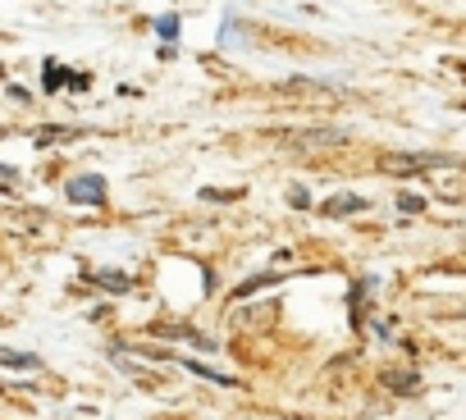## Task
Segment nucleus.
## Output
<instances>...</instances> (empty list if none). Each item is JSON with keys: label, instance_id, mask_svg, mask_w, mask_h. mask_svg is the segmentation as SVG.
<instances>
[{"label": "nucleus", "instance_id": "nucleus-1", "mask_svg": "<svg viewBox=\"0 0 466 420\" xmlns=\"http://www.w3.org/2000/svg\"><path fill=\"white\" fill-rule=\"evenodd\" d=\"M439 165H452V155L425 151V155H384V160H380L384 174H420V169H439Z\"/></svg>", "mask_w": 466, "mask_h": 420}, {"label": "nucleus", "instance_id": "nucleus-2", "mask_svg": "<svg viewBox=\"0 0 466 420\" xmlns=\"http://www.w3.org/2000/svg\"><path fill=\"white\" fill-rule=\"evenodd\" d=\"M69 201H74V205H106V178H101V174H78V178H69Z\"/></svg>", "mask_w": 466, "mask_h": 420}, {"label": "nucleus", "instance_id": "nucleus-3", "mask_svg": "<svg viewBox=\"0 0 466 420\" xmlns=\"http://www.w3.org/2000/svg\"><path fill=\"white\" fill-rule=\"evenodd\" d=\"M289 142L293 146H334V142H343V133L339 128H316V133H293Z\"/></svg>", "mask_w": 466, "mask_h": 420}, {"label": "nucleus", "instance_id": "nucleus-4", "mask_svg": "<svg viewBox=\"0 0 466 420\" xmlns=\"http://www.w3.org/2000/svg\"><path fill=\"white\" fill-rule=\"evenodd\" d=\"M320 210H325V215H357V210H366V201H361V196H334V201H325Z\"/></svg>", "mask_w": 466, "mask_h": 420}, {"label": "nucleus", "instance_id": "nucleus-5", "mask_svg": "<svg viewBox=\"0 0 466 420\" xmlns=\"http://www.w3.org/2000/svg\"><path fill=\"white\" fill-rule=\"evenodd\" d=\"M384 384H389V388H398V393H411L420 379H416V375H384Z\"/></svg>", "mask_w": 466, "mask_h": 420}, {"label": "nucleus", "instance_id": "nucleus-6", "mask_svg": "<svg viewBox=\"0 0 466 420\" xmlns=\"http://www.w3.org/2000/svg\"><path fill=\"white\" fill-rule=\"evenodd\" d=\"M0 365H37V356H28V352H0Z\"/></svg>", "mask_w": 466, "mask_h": 420}, {"label": "nucleus", "instance_id": "nucleus-7", "mask_svg": "<svg viewBox=\"0 0 466 420\" xmlns=\"http://www.w3.org/2000/svg\"><path fill=\"white\" fill-rule=\"evenodd\" d=\"M96 279H101L106 288H128V279H124V275H110V270H106V275H96Z\"/></svg>", "mask_w": 466, "mask_h": 420}, {"label": "nucleus", "instance_id": "nucleus-8", "mask_svg": "<svg viewBox=\"0 0 466 420\" xmlns=\"http://www.w3.org/2000/svg\"><path fill=\"white\" fill-rule=\"evenodd\" d=\"M156 28H160V37H174V33H178V19H174V15H169V19H160V24H156Z\"/></svg>", "mask_w": 466, "mask_h": 420}, {"label": "nucleus", "instance_id": "nucleus-9", "mask_svg": "<svg viewBox=\"0 0 466 420\" xmlns=\"http://www.w3.org/2000/svg\"><path fill=\"white\" fill-rule=\"evenodd\" d=\"M15 178H19L15 169H0V183H15Z\"/></svg>", "mask_w": 466, "mask_h": 420}, {"label": "nucleus", "instance_id": "nucleus-10", "mask_svg": "<svg viewBox=\"0 0 466 420\" xmlns=\"http://www.w3.org/2000/svg\"><path fill=\"white\" fill-rule=\"evenodd\" d=\"M0 78H5V69H0Z\"/></svg>", "mask_w": 466, "mask_h": 420}]
</instances>
